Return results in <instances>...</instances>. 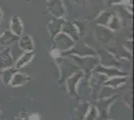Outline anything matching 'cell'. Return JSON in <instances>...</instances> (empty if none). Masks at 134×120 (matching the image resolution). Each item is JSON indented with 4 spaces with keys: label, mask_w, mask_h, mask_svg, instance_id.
<instances>
[{
    "label": "cell",
    "mask_w": 134,
    "mask_h": 120,
    "mask_svg": "<svg viewBox=\"0 0 134 120\" xmlns=\"http://www.w3.org/2000/svg\"><path fill=\"white\" fill-rule=\"evenodd\" d=\"M2 20H3V12L0 9V23L2 22Z\"/></svg>",
    "instance_id": "24"
},
{
    "label": "cell",
    "mask_w": 134,
    "mask_h": 120,
    "mask_svg": "<svg viewBox=\"0 0 134 120\" xmlns=\"http://www.w3.org/2000/svg\"><path fill=\"white\" fill-rule=\"evenodd\" d=\"M107 120H113V119H107Z\"/></svg>",
    "instance_id": "26"
},
{
    "label": "cell",
    "mask_w": 134,
    "mask_h": 120,
    "mask_svg": "<svg viewBox=\"0 0 134 120\" xmlns=\"http://www.w3.org/2000/svg\"><path fill=\"white\" fill-rule=\"evenodd\" d=\"M28 120H41V117L38 113H32L31 115H28Z\"/></svg>",
    "instance_id": "23"
},
{
    "label": "cell",
    "mask_w": 134,
    "mask_h": 120,
    "mask_svg": "<svg viewBox=\"0 0 134 120\" xmlns=\"http://www.w3.org/2000/svg\"><path fill=\"white\" fill-rule=\"evenodd\" d=\"M47 10L55 18H63L66 15V9L62 0H47Z\"/></svg>",
    "instance_id": "2"
},
{
    "label": "cell",
    "mask_w": 134,
    "mask_h": 120,
    "mask_svg": "<svg viewBox=\"0 0 134 120\" xmlns=\"http://www.w3.org/2000/svg\"><path fill=\"white\" fill-rule=\"evenodd\" d=\"M126 81H127V76H115V77L108 78L106 81H104V86L117 88L119 86L125 84Z\"/></svg>",
    "instance_id": "16"
},
{
    "label": "cell",
    "mask_w": 134,
    "mask_h": 120,
    "mask_svg": "<svg viewBox=\"0 0 134 120\" xmlns=\"http://www.w3.org/2000/svg\"><path fill=\"white\" fill-rule=\"evenodd\" d=\"M95 35H96V38L100 42H103V43L109 42L112 38L111 30L108 29L107 27H104V26H98L96 29Z\"/></svg>",
    "instance_id": "14"
},
{
    "label": "cell",
    "mask_w": 134,
    "mask_h": 120,
    "mask_svg": "<svg viewBox=\"0 0 134 120\" xmlns=\"http://www.w3.org/2000/svg\"><path fill=\"white\" fill-rule=\"evenodd\" d=\"M107 28H109L110 30H119L121 28V21L120 19L116 16H112L110 22L108 24Z\"/></svg>",
    "instance_id": "21"
},
{
    "label": "cell",
    "mask_w": 134,
    "mask_h": 120,
    "mask_svg": "<svg viewBox=\"0 0 134 120\" xmlns=\"http://www.w3.org/2000/svg\"><path fill=\"white\" fill-rule=\"evenodd\" d=\"M99 112L96 106H89L86 114L84 115V120H96L99 117Z\"/></svg>",
    "instance_id": "20"
},
{
    "label": "cell",
    "mask_w": 134,
    "mask_h": 120,
    "mask_svg": "<svg viewBox=\"0 0 134 120\" xmlns=\"http://www.w3.org/2000/svg\"><path fill=\"white\" fill-rule=\"evenodd\" d=\"M113 16L111 13L106 11H102L98 15V17L96 18V23L99 25V26H104V27H107L108 24L111 20V17Z\"/></svg>",
    "instance_id": "18"
},
{
    "label": "cell",
    "mask_w": 134,
    "mask_h": 120,
    "mask_svg": "<svg viewBox=\"0 0 134 120\" xmlns=\"http://www.w3.org/2000/svg\"><path fill=\"white\" fill-rule=\"evenodd\" d=\"M14 65V60L9 47H4L0 50V71Z\"/></svg>",
    "instance_id": "6"
},
{
    "label": "cell",
    "mask_w": 134,
    "mask_h": 120,
    "mask_svg": "<svg viewBox=\"0 0 134 120\" xmlns=\"http://www.w3.org/2000/svg\"><path fill=\"white\" fill-rule=\"evenodd\" d=\"M35 53L34 51H25L23 52L22 54L18 57V59L16 60V62L14 64V68H16L17 70L21 69L22 67L28 65L29 63L33 60Z\"/></svg>",
    "instance_id": "9"
},
{
    "label": "cell",
    "mask_w": 134,
    "mask_h": 120,
    "mask_svg": "<svg viewBox=\"0 0 134 120\" xmlns=\"http://www.w3.org/2000/svg\"><path fill=\"white\" fill-rule=\"evenodd\" d=\"M74 45H75V41L70 36H68L63 32H60L53 38L52 49L65 53L66 51H69Z\"/></svg>",
    "instance_id": "1"
},
{
    "label": "cell",
    "mask_w": 134,
    "mask_h": 120,
    "mask_svg": "<svg viewBox=\"0 0 134 120\" xmlns=\"http://www.w3.org/2000/svg\"><path fill=\"white\" fill-rule=\"evenodd\" d=\"M68 55H74V56H79V57H86V56H94L95 51L90 48L89 46L85 45V44H75L72 48L66 51Z\"/></svg>",
    "instance_id": "4"
},
{
    "label": "cell",
    "mask_w": 134,
    "mask_h": 120,
    "mask_svg": "<svg viewBox=\"0 0 134 120\" xmlns=\"http://www.w3.org/2000/svg\"><path fill=\"white\" fill-rule=\"evenodd\" d=\"M61 32L67 34L68 36H70L74 41L79 39V32L78 29H77V26L75 25V23L68 22V21L65 20L63 25H62Z\"/></svg>",
    "instance_id": "10"
},
{
    "label": "cell",
    "mask_w": 134,
    "mask_h": 120,
    "mask_svg": "<svg viewBox=\"0 0 134 120\" xmlns=\"http://www.w3.org/2000/svg\"><path fill=\"white\" fill-rule=\"evenodd\" d=\"M10 31L17 37H20L23 34L22 20L19 16H12L10 21Z\"/></svg>",
    "instance_id": "13"
},
{
    "label": "cell",
    "mask_w": 134,
    "mask_h": 120,
    "mask_svg": "<svg viewBox=\"0 0 134 120\" xmlns=\"http://www.w3.org/2000/svg\"><path fill=\"white\" fill-rule=\"evenodd\" d=\"M18 38L16 35H14L11 31H5L0 35V46L3 47H8V46L14 44L15 42L18 41Z\"/></svg>",
    "instance_id": "15"
},
{
    "label": "cell",
    "mask_w": 134,
    "mask_h": 120,
    "mask_svg": "<svg viewBox=\"0 0 134 120\" xmlns=\"http://www.w3.org/2000/svg\"><path fill=\"white\" fill-rule=\"evenodd\" d=\"M96 72L100 73V74L106 76L108 78L115 77V76H126L127 73H125L124 71H121L119 68L116 67H107V66H96L95 67Z\"/></svg>",
    "instance_id": "7"
},
{
    "label": "cell",
    "mask_w": 134,
    "mask_h": 120,
    "mask_svg": "<svg viewBox=\"0 0 134 120\" xmlns=\"http://www.w3.org/2000/svg\"><path fill=\"white\" fill-rule=\"evenodd\" d=\"M84 73L82 71H75L74 73L68 76L66 79L67 90L72 95H77V86L83 77Z\"/></svg>",
    "instance_id": "3"
},
{
    "label": "cell",
    "mask_w": 134,
    "mask_h": 120,
    "mask_svg": "<svg viewBox=\"0 0 134 120\" xmlns=\"http://www.w3.org/2000/svg\"><path fill=\"white\" fill-rule=\"evenodd\" d=\"M17 71H18V70H17L16 68H14L13 66L1 70V80H2V82H3L5 85H9L12 77H13V75L15 74Z\"/></svg>",
    "instance_id": "17"
},
{
    "label": "cell",
    "mask_w": 134,
    "mask_h": 120,
    "mask_svg": "<svg viewBox=\"0 0 134 120\" xmlns=\"http://www.w3.org/2000/svg\"><path fill=\"white\" fill-rule=\"evenodd\" d=\"M1 114H2V113H1V111H0V117H1Z\"/></svg>",
    "instance_id": "25"
},
{
    "label": "cell",
    "mask_w": 134,
    "mask_h": 120,
    "mask_svg": "<svg viewBox=\"0 0 134 120\" xmlns=\"http://www.w3.org/2000/svg\"><path fill=\"white\" fill-rule=\"evenodd\" d=\"M64 21L65 20L63 18H55V17H53L49 21L48 25H47V29H48V32L50 34L51 38H54L58 33L61 32L62 25H63Z\"/></svg>",
    "instance_id": "8"
},
{
    "label": "cell",
    "mask_w": 134,
    "mask_h": 120,
    "mask_svg": "<svg viewBox=\"0 0 134 120\" xmlns=\"http://www.w3.org/2000/svg\"><path fill=\"white\" fill-rule=\"evenodd\" d=\"M72 58L74 59V61L77 63V65L81 69L90 70V69L95 68L98 65V59L92 58V56L79 57V56H74V55H72Z\"/></svg>",
    "instance_id": "5"
},
{
    "label": "cell",
    "mask_w": 134,
    "mask_h": 120,
    "mask_svg": "<svg viewBox=\"0 0 134 120\" xmlns=\"http://www.w3.org/2000/svg\"><path fill=\"white\" fill-rule=\"evenodd\" d=\"M29 81H30L29 75L24 74V73H21V72L17 71L16 73L13 75L9 85L11 86V87H19V86L25 85Z\"/></svg>",
    "instance_id": "12"
},
{
    "label": "cell",
    "mask_w": 134,
    "mask_h": 120,
    "mask_svg": "<svg viewBox=\"0 0 134 120\" xmlns=\"http://www.w3.org/2000/svg\"><path fill=\"white\" fill-rule=\"evenodd\" d=\"M15 120H28V114L25 111H22V112H20L19 114L17 115Z\"/></svg>",
    "instance_id": "22"
},
{
    "label": "cell",
    "mask_w": 134,
    "mask_h": 120,
    "mask_svg": "<svg viewBox=\"0 0 134 120\" xmlns=\"http://www.w3.org/2000/svg\"><path fill=\"white\" fill-rule=\"evenodd\" d=\"M113 102V98L110 97H106L105 99H101L99 101V104L98 106H96L97 109H98V112H99V115H106L107 112H108V107L110 106V103Z\"/></svg>",
    "instance_id": "19"
},
{
    "label": "cell",
    "mask_w": 134,
    "mask_h": 120,
    "mask_svg": "<svg viewBox=\"0 0 134 120\" xmlns=\"http://www.w3.org/2000/svg\"><path fill=\"white\" fill-rule=\"evenodd\" d=\"M18 46L23 52L34 51V41L29 35H21L18 38Z\"/></svg>",
    "instance_id": "11"
}]
</instances>
